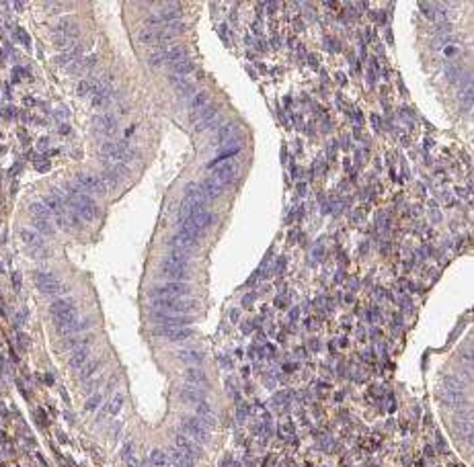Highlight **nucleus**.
Returning a JSON list of instances; mask_svg holds the SVG:
<instances>
[{
	"mask_svg": "<svg viewBox=\"0 0 474 467\" xmlns=\"http://www.w3.org/2000/svg\"><path fill=\"white\" fill-rule=\"evenodd\" d=\"M68 207L85 221H93L99 215V207L95 199L78 186H68Z\"/></svg>",
	"mask_w": 474,
	"mask_h": 467,
	"instance_id": "obj_1",
	"label": "nucleus"
},
{
	"mask_svg": "<svg viewBox=\"0 0 474 467\" xmlns=\"http://www.w3.org/2000/svg\"><path fill=\"white\" fill-rule=\"evenodd\" d=\"M154 309L156 311H167V314H183L189 316L197 309V301L195 299H187V297H158L154 299Z\"/></svg>",
	"mask_w": 474,
	"mask_h": 467,
	"instance_id": "obj_2",
	"label": "nucleus"
},
{
	"mask_svg": "<svg viewBox=\"0 0 474 467\" xmlns=\"http://www.w3.org/2000/svg\"><path fill=\"white\" fill-rule=\"evenodd\" d=\"M50 314L54 316L58 328H64V326L72 324L74 320H78V305L74 303V299L60 297L50 305Z\"/></svg>",
	"mask_w": 474,
	"mask_h": 467,
	"instance_id": "obj_3",
	"label": "nucleus"
},
{
	"mask_svg": "<svg viewBox=\"0 0 474 467\" xmlns=\"http://www.w3.org/2000/svg\"><path fill=\"white\" fill-rule=\"evenodd\" d=\"M101 152L105 156V160L120 162V164H128L136 158V150L128 142H105L101 146Z\"/></svg>",
	"mask_w": 474,
	"mask_h": 467,
	"instance_id": "obj_4",
	"label": "nucleus"
},
{
	"mask_svg": "<svg viewBox=\"0 0 474 467\" xmlns=\"http://www.w3.org/2000/svg\"><path fill=\"white\" fill-rule=\"evenodd\" d=\"M33 281H35L37 289L42 291V293L56 295V297H60V295L68 293V285H66L62 279H58L56 275H52V272H46V270H35V272H33Z\"/></svg>",
	"mask_w": 474,
	"mask_h": 467,
	"instance_id": "obj_5",
	"label": "nucleus"
},
{
	"mask_svg": "<svg viewBox=\"0 0 474 467\" xmlns=\"http://www.w3.org/2000/svg\"><path fill=\"white\" fill-rule=\"evenodd\" d=\"M181 428H183V433H185L189 439H193L197 445L210 441V428H208L206 424H202L200 418L183 416V418H181Z\"/></svg>",
	"mask_w": 474,
	"mask_h": 467,
	"instance_id": "obj_6",
	"label": "nucleus"
},
{
	"mask_svg": "<svg viewBox=\"0 0 474 467\" xmlns=\"http://www.w3.org/2000/svg\"><path fill=\"white\" fill-rule=\"evenodd\" d=\"M150 295L154 299H158V297H187V295H191V285L181 283V281H169L165 285L154 287L150 291Z\"/></svg>",
	"mask_w": 474,
	"mask_h": 467,
	"instance_id": "obj_7",
	"label": "nucleus"
},
{
	"mask_svg": "<svg viewBox=\"0 0 474 467\" xmlns=\"http://www.w3.org/2000/svg\"><path fill=\"white\" fill-rule=\"evenodd\" d=\"M78 33H81V29H78L76 23H66V21H62V23H58V25L54 27V43H56L58 48H64V45L72 48V43H74V39L78 37Z\"/></svg>",
	"mask_w": 474,
	"mask_h": 467,
	"instance_id": "obj_8",
	"label": "nucleus"
},
{
	"mask_svg": "<svg viewBox=\"0 0 474 467\" xmlns=\"http://www.w3.org/2000/svg\"><path fill=\"white\" fill-rule=\"evenodd\" d=\"M19 236H21V240L31 248V256H37V258H48V246L44 244V240H42V236H39L37 231H33V229H29V227H21L19 229Z\"/></svg>",
	"mask_w": 474,
	"mask_h": 467,
	"instance_id": "obj_9",
	"label": "nucleus"
},
{
	"mask_svg": "<svg viewBox=\"0 0 474 467\" xmlns=\"http://www.w3.org/2000/svg\"><path fill=\"white\" fill-rule=\"evenodd\" d=\"M220 113V107L218 105H214V103H208L206 107H202L200 111H195V113H191V117H193V121L197 123L195 125V129L197 131H204L206 127H210L214 121H216V115Z\"/></svg>",
	"mask_w": 474,
	"mask_h": 467,
	"instance_id": "obj_10",
	"label": "nucleus"
},
{
	"mask_svg": "<svg viewBox=\"0 0 474 467\" xmlns=\"http://www.w3.org/2000/svg\"><path fill=\"white\" fill-rule=\"evenodd\" d=\"M76 182H78V189L85 191L87 195H103L107 189L101 180V176H93V174H76Z\"/></svg>",
	"mask_w": 474,
	"mask_h": 467,
	"instance_id": "obj_11",
	"label": "nucleus"
},
{
	"mask_svg": "<svg viewBox=\"0 0 474 467\" xmlns=\"http://www.w3.org/2000/svg\"><path fill=\"white\" fill-rule=\"evenodd\" d=\"M156 332L171 342H183L195 334L193 328H189V326H158Z\"/></svg>",
	"mask_w": 474,
	"mask_h": 467,
	"instance_id": "obj_12",
	"label": "nucleus"
},
{
	"mask_svg": "<svg viewBox=\"0 0 474 467\" xmlns=\"http://www.w3.org/2000/svg\"><path fill=\"white\" fill-rule=\"evenodd\" d=\"M154 322L158 326H189L195 320L191 316H177V314H167V311H154Z\"/></svg>",
	"mask_w": 474,
	"mask_h": 467,
	"instance_id": "obj_13",
	"label": "nucleus"
},
{
	"mask_svg": "<svg viewBox=\"0 0 474 467\" xmlns=\"http://www.w3.org/2000/svg\"><path fill=\"white\" fill-rule=\"evenodd\" d=\"M161 275L171 279V281H181V283H187L189 279V270L183 268V266H177V264H171L169 260H163L161 264Z\"/></svg>",
	"mask_w": 474,
	"mask_h": 467,
	"instance_id": "obj_14",
	"label": "nucleus"
},
{
	"mask_svg": "<svg viewBox=\"0 0 474 467\" xmlns=\"http://www.w3.org/2000/svg\"><path fill=\"white\" fill-rule=\"evenodd\" d=\"M200 186H202V195L206 201H216L224 195V184H220L216 178H206Z\"/></svg>",
	"mask_w": 474,
	"mask_h": 467,
	"instance_id": "obj_15",
	"label": "nucleus"
},
{
	"mask_svg": "<svg viewBox=\"0 0 474 467\" xmlns=\"http://www.w3.org/2000/svg\"><path fill=\"white\" fill-rule=\"evenodd\" d=\"M138 39L142 43H146V45H150V43H161V41H165V39H171L169 35H165V31L163 29H150V27H144L140 33H138Z\"/></svg>",
	"mask_w": 474,
	"mask_h": 467,
	"instance_id": "obj_16",
	"label": "nucleus"
},
{
	"mask_svg": "<svg viewBox=\"0 0 474 467\" xmlns=\"http://www.w3.org/2000/svg\"><path fill=\"white\" fill-rule=\"evenodd\" d=\"M179 396H181L183 402H189V404H200V402L206 400V392H204V389H200L197 385H191V383L181 389Z\"/></svg>",
	"mask_w": 474,
	"mask_h": 467,
	"instance_id": "obj_17",
	"label": "nucleus"
},
{
	"mask_svg": "<svg viewBox=\"0 0 474 467\" xmlns=\"http://www.w3.org/2000/svg\"><path fill=\"white\" fill-rule=\"evenodd\" d=\"M183 379L187 381V383H191V385H197V387H206V385H210V379H208V375H206V371L204 369H195V367H189V369H185V373H183Z\"/></svg>",
	"mask_w": 474,
	"mask_h": 467,
	"instance_id": "obj_18",
	"label": "nucleus"
},
{
	"mask_svg": "<svg viewBox=\"0 0 474 467\" xmlns=\"http://www.w3.org/2000/svg\"><path fill=\"white\" fill-rule=\"evenodd\" d=\"M175 443H177V449L185 451V453L191 455V457H197V455L202 453V447L197 445L193 439H189L187 435H183V433H179V435L175 437Z\"/></svg>",
	"mask_w": 474,
	"mask_h": 467,
	"instance_id": "obj_19",
	"label": "nucleus"
},
{
	"mask_svg": "<svg viewBox=\"0 0 474 467\" xmlns=\"http://www.w3.org/2000/svg\"><path fill=\"white\" fill-rule=\"evenodd\" d=\"M234 176H236V168H234V164H218L216 168H214V176L212 178H216L220 184H228V182H232L234 180Z\"/></svg>",
	"mask_w": 474,
	"mask_h": 467,
	"instance_id": "obj_20",
	"label": "nucleus"
},
{
	"mask_svg": "<svg viewBox=\"0 0 474 467\" xmlns=\"http://www.w3.org/2000/svg\"><path fill=\"white\" fill-rule=\"evenodd\" d=\"M95 127H97V131H101L105 135H111L115 131V127H117V119L113 115L105 113L101 117H95Z\"/></svg>",
	"mask_w": 474,
	"mask_h": 467,
	"instance_id": "obj_21",
	"label": "nucleus"
},
{
	"mask_svg": "<svg viewBox=\"0 0 474 467\" xmlns=\"http://www.w3.org/2000/svg\"><path fill=\"white\" fill-rule=\"evenodd\" d=\"M158 19L165 23H173V21H181V5L179 3H171V5H165L158 13Z\"/></svg>",
	"mask_w": 474,
	"mask_h": 467,
	"instance_id": "obj_22",
	"label": "nucleus"
},
{
	"mask_svg": "<svg viewBox=\"0 0 474 467\" xmlns=\"http://www.w3.org/2000/svg\"><path fill=\"white\" fill-rule=\"evenodd\" d=\"M197 418H200V422L202 424H206L208 428L210 426H216V416H214V410H212V406L204 400V402H200V404H197Z\"/></svg>",
	"mask_w": 474,
	"mask_h": 467,
	"instance_id": "obj_23",
	"label": "nucleus"
},
{
	"mask_svg": "<svg viewBox=\"0 0 474 467\" xmlns=\"http://www.w3.org/2000/svg\"><path fill=\"white\" fill-rule=\"evenodd\" d=\"M87 361H89V346H78V348H74V353H72L68 363L72 369H83L87 365Z\"/></svg>",
	"mask_w": 474,
	"mask_h": 467,
	"instance_id": "obj_24",
	"label": "nucleus"
},
{
	"mask_svg": "<svg viewBox=\"0 0 474 467\" xmlns=\"http://www.w3.org/2000/svg\"><path fill=\"white\" fill-rule=\"evenodd\" d=\"M177 359H179L181 363L193 367V365H200V363L204 361V353H197V350L187 348V350H179V353H177Z\"/></svg>",
	"mask_w": 474,
	"mask_h": 467,
	"instance_id": "obj_25",
	"label": "nucleus"
},
{
	"mask_svg": "<svg viewBox=\"0 0 474 467\" xmlns=\"http://www.w3.org/2000/svg\"><path fill=\"white\" fill-rule=\"evenodd\" d=\"M187 58V48L185 45H173V48H169L167 50V54H165V64H177V62H181V60H185Z\"/></svg>",
	"mask_w": 474,
	"mask_h": 467,
	"instance_id": "obj_26",
	"label": "nucleus"
},
{
	"mask_svg": "<svg viewBox=\"0 0 474 467\" xmlns=\"http://www.w3.org/2000/svg\"><path fill=\"white\" fill-rule=\"evenodd\" d=\"M111 88L109 86H99L97 88V92L93 95V107H97V109H103V107H107L109 103H111Z\"/></svg>",
	"mask_w": 474,
	"mask_h": 467,
	"instance_id": "obj_27",
	"label": "nucleus"
},
{
	"mask_svg": "<svg viewBox=\"0 0 474 467\" xmlns=\"http://www.w3.org/2000/svg\"><path fill=\"white\" fill-rule=\"evenodd\" d=\"M171 82H173V86L177 88V92L183 95V97H189V95L193 92V88H195V84H193L191 80H187V78H181V76H171Z\"/></svg>",
	"mask_w": 474,
	"mask_h": 467,
	"instance_id": "obj_28",
	"label": "nucleus"
},
{
	"mask_svg": "<svg viewBox=\"0 0 474 467\" xmlns=\"http://www.w3.org/2000/svg\"><path fill=\"white\" fill-rule=\"evenodd\" d=\"M85 54V48H72L70 52H66V54H62V56H58L56 58V64H60V66H66V64H74L76 60H81V56Z\"/></svg>",
	"mask_w": 474,
	"mask_h": 467,
	"instance_id": "obj_29",
	"label": "nucleus"
},
{
	"mask_svg": "<svg viewBox=\"0 0 474 467\" xmlns=\"http://www.w3.org/2000/svg\"><path fill=\"white\" fill-rule=\"evenodd\" d=\"M171 70H173V76L187 78V74H191V72L195 70V64H193L189 58H185V60H181V62L173 64V66H171Z\"/></svg>",
	"mask_w": 474,
	"mask_h": 467,
	"instance_id": "obj_30",
	"label": "nucleus"
},
{
	"mask_svg": "<svg viewBox=\"0 0 474 467\" xmlns=\"http://www.w3.org/2000/svg\"><path fill=\"white\" fill-rule=\"evenodd\" d=\"M234 129H236L234 123H224V125L218 129V133H216V137H214V144H216V146H222V144H226L228 139H232Z\"/></svg>",
	"mask_w": 474,
	"mask_h": 467,
	"instance_id": "obj_31",
	"label": "nucleus"
},
{
	"mask_svg": "<svg viewBox=\"0 0 474 467\" xmlns=\"http://www.w3.org/2000/svg\"><path fill=\"white\" fill-rule=\"evenodd\" d=\"M173 461H175V467H193L195 457L187 455V453L181 451V449H173Z\"/></svg>",
	"mask_w": 474,
	"mask_h": 467,
	"instance_id": "obj_32",
	"label": "nucleus"
},
{
	"mask_svg": "<svg viewBox=\"0 0 474 467\" xmlns=\"http://www.w3.org/2000/svg\"><path fill=\"white\" fill-rule=\"evenodd\" d=\"M150 463H152V467H169L171 459L165 451L154 449V451H150Z\"/></svg>",
	"mask_w": 474,
	"mask_h": 467,
	"instance_id": "obj_33",
	"label": "nucleus"
},
{
	"mask_svg": "<svg viewBox=\"0 0 474 467\" xmlns=\"http://www.w3.org/2000/svg\"><path fill=\"white\" fill-rule=\"evenodd\" d=\"M165 260H169L171 264H177V266L189 268V254H187V252H181V250H171V254H169Z\"/></svg>",
	"mask_w": 474,
	"mask_h": 467,
	"instance_id": "obj_34",
	"label": "nucleus"
},
{
	"mask_svg": "<svg viewBox=\"0 0 474 467\" xmlns=\"http://www.w3.org/2000/svg\"><path fill=\"white\" fill-rule=\"evenodd\" d=\"M29 209H31V213L35 215V219H44V221H50V219H52V211H50L44 203H31Z\"/></svg>",
	"mask_w": 474,
	"mask_h": 467,
	"instance_id": "obj_35",
	"label": "nucleus"
},
{
	"mask_svg": "<svg viewBox=\"0 0 474 467\" xmlns=\"http://www.w3.org/2000/svg\"><path fill=\"white\" fill-rule=\"evenodd\" d=\"M208 101H210L208 92H197V95H193V99H191V103H189L191 113H195V111H200L202 107H206V105H208Z\"/></svg>",
	"mask_w": 474,
	"mask_h": 467,
	"instance_id": "obj_36",
	"label": "nucleus"
},
{
	"mask_svg": "<svg viewBox=\"0 0 474 467\" xmlns=\"http://www.w3.org/2000/svg\"><path fill=\"white\" fill-rule=\"evenodd\" d=\"M124 402H126V398H124L122 394L113 396V398H111V402L107 404V412H109V414H113V416H115V414H120V412H122V408H124Z\"/></svg>",
	"mask_w": 474,
	"mask_h": 467,
	"instance_id": "obj_37",
	"label": "nucleus"
},
{
	"mask_svg": "<svg viewBox=\"0 0 474 467\" xmlns=\"http://www.w3.org/2000/svg\"><path fill=\"white\" fill-rule=\"evenodd\" d=\"M97 80H93V78H87V80H83L81 84H78V95L81 97H87L91 92H97Z\"/></svg>",
	"mask_w": 474,
	"mask_h": 467,
	"instance_id": "obj_38",
	"label": "nucleus"
},
{
	"mask_svg": "<svg viewBox=\"0 0 474 467\" xmlns=\"http://www.w3.org/2000/svg\"><path fill=\"white\" fill-rule=\"evenodd\" d=\"M33 225L39 234H46V236H54L56 227L52 225V221H44V219H33Z\"/></svg>",
	"mask_w": 474,
	"mask_h": 467,
	"instance_id": "obj_39",
	"label": "nucleus"
},
{
	"mask_svg": "<svg viewBox=\"0 0 474 467\" xmlns=\"http://www.w3.org/2000/svg\"><path fill=\"white\" fill-rule=\"evenodd\" d=\"M239 152H241V146H234V148H228V150H224V152H222V154L218 156V158H216V160H212V162H210L208 166H210V168H216V166H218V164H220L222 160H226V158H230V156H236V154H239Z\"/></svg>",
	"mask_w": 474,
	"mask_h": 467,
	"instance_id": "obj_40",
	"label": "nucleus"
},
{
	"mask_svg": "<svg viewBox=\"0 0 474 467\" xmlns=\"http://www.w3.org/2000/svg\"><path fill=\"white\" fill-rule=\"evenodd\" d=\"M444 385H446L448 392H462V389H464V383L458 377H454V375H448L444 379Z\"/></svg>",
	"mask_w": 474,
	"mask_h": 467,
	"instance_id": "obj_41",
	"label": "nucleus"
},
{
	"mask_svg": "<svg viewBox=\"0 0 474 467\" xmlns=\"http://www.w3.org/2000/svg\"><path fill=\"white\" fill-rule=\"evenodd\" d=\"M165 54H167V50H165V48L154 50L152 54H148V64H152V66H161V64H165Z\"/></svg>",
	"mask_w": 474,
	"mask_h": 467,
	"instance_id": "obj_42",
	"label": "nucleus"
},
{
	"mask_svg": "<svg viewBox=\"0 0 474 467\" xmlns=\"http://www.w3.org/2000/svg\"><path fill=\"white\" fill-rule=\"evenodd\" d=\"M99 367H101V361H91V363H87V365L83 367V371H81V379L93 377V375L99 371Z\"/></svg>",
	"mask_w": 474,
	"mask_h": 467,
	"instance_id": "obj_43",
	"label": "nucleus"
},
{
	"mask_svg": "<svg viewBox=\"0 0 474 467\" xmlns=\"http://www.w3.org/2000/svg\"><path fill=\"white\" fill-rule=\"evenodd\" d=\"M460 101L464 103L466 109H470V105H472V86H470V84L464 86V90L460 92Z\"/></svg>",
	"mask_w": 474,
	"mask_h": 467,
	"instance_id": "obj_44",
	"label": "nucleus"
},
{
	"mask_svg": "<svg viewBox=\"0 0 474 467\" xmlns=\"http://www.w3.org/2000/svg\"><path fill=\"white\" fill-rule=\"evenodd\" d=\"M101 398H103L101 394H95V396H91V398H89V402L85 404V410H89V412H93V410H95V408H97V406L101 404Z\"/></svg>",
	"mask_w": 474,
	"mask_h": 467,
	"instance_id": "obj_45",
	"label": "nucleus"
},
{
	"mask_svg": "<svg viewBox=\"0 0 474 467\" xmlns=\"http://www.w3.org/2000/svg\"><path fill=\"white\" fill-rule=\"evenodd\" d=\"M130 457H134V443H132V441H128V443L124 445V449H122V459L126 461V459H130Z\"/></svg>",
	"mask_w": 474,
	"mask_h": 467,
	"instance_id": "obj_46",
	"label": "nucleus"
},
{
	"mask_svg": "<svg viewBox=\"0 0 474 467\" xmlns=\"http://www.w3.org/2000/svg\"><path fill=\"white\" fill-rule=\"evenodd\" d=\"M101 383H103V379H101V377H97V379H91V381L87 383V387H85V392H87V394L91 396V394L95 392V389H97V387H99Z\"/></svg>",
	"mask_w": 474,
	"mask_h": 467,
	"instance_id": "obj_47",
	"label": "nucleus"
},
{
	"mask_svg": "<svg viewBox=\"0 0 474 467\" xmlns=\"http://www.w3.org/2000/svg\"><path fill=\"white\" fill-rule=\"evenodd\" d=\"M126 467H140V461H138V457L134 455V457L126 459Z\"/></svg>",
	"mask_w": 474,
	"mask_h": 467,
	"instance_id": "obj_48",
	"label": "nucleus"
},
{
	"mask_svg": "<svg viewBox=\"0 0 474 467\" xmlns=\"http://www.w3.org/2000/svg\"><path fill=\"white\" fill-rule=\"evenodd\" d=\"M421 7H423V13H425L427 17H433V15H436V11H433V5H429V7H427V5H421Z\"/></svg>",
	"mask_w": 474,
	"mask_h": 467,
	"instance_id": "obj_49",
	"label": "nucleus"
},
{
	"mask_svg": "<svg viewBox=\"0 0 474 467\" xmlns=\"http://www.w3.org/2000/svg\"><path fill=\"white\" fill-rule=\"evenodd\" d=\"M298 193H300V195H304V193H306V186H304V184H300V186H298Z\"/></svg>",
	"mask_w": 474,
	"mask_h": 467,
	"instance_id": "obj_50",
	"label": "nucleus"
}]
</instances>
